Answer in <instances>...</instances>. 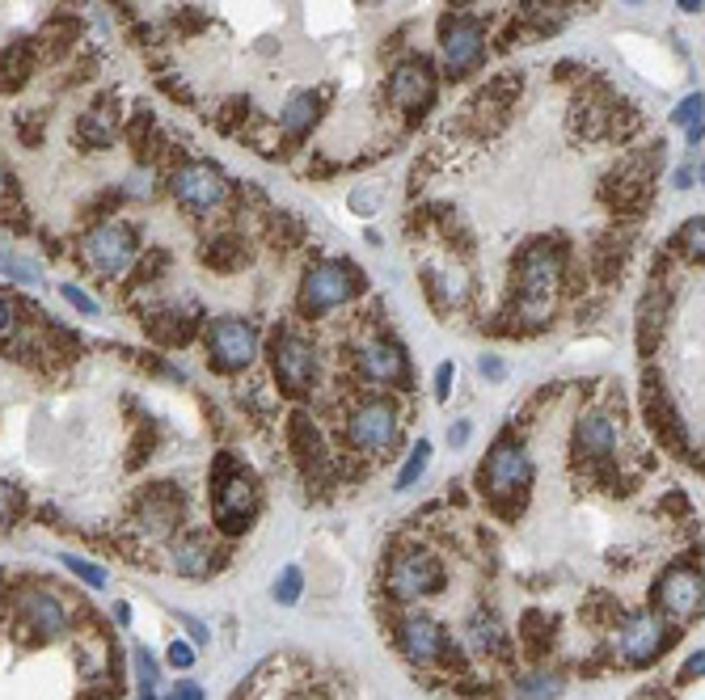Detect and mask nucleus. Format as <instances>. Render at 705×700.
<instances>
[{
  "label": "nucleus",
  "mask_w": 705,
  "mask_h": 700,
  "mask_svg": "<svg viewBox=\"0 0 705 700\" xmlns=\"http://www.w3.org/2000/svg\"><path fill=\"white\" fill-rule=\"evenodd\" d=\"M258 511V485L245 473L233 452H216L212 460V515L224 537H242Z\"/></svg>",
  "instance_id": "1"
},
{
  "label": "nucleus",
  "mask_w": 705,
  "mask_h": 700,
  "mask_svg": "<svg viewBox=\"0 0 705 700\" xmlns=\"http://www.w3.org/2000/svg\"><path fill=\"white\" fill-rule=\"evenodd\" d=\"M482 485H486L490 503L503 515H512V503L519 507L524 489L533 485V460L524 452L516 434H503L494 448H490L486 464H482Z\"/></svg>",
  "instance_id": "2"
},
{
  "label": "nucleus",
  "mask_w": 705,
  "mask_h": 700,
  "mask_svg": "<svg viewBox=\"0 0 705 700\" xmlns=\"http://www.w3.org/2000/svg\"><path fill=\"white\" fill-rule=\"evenodd\" d=\"M359 287H363V274H359L351 262H343V258H326V262H317V267L304 270L300 292H296V308L304 313V317H322V313H329V308H343Z\"/></svg>",
  "instance_id": "3"
},
{
  "label": "nucleus",
  "mask_w": 705,
  "mask_h": 700,
  "mask_svg": "<svg viewBox=\"0 0 705 700\" xmlns=\"http://www.w3.org/2000/svg\"><path fill=\"white\" fill-rule=\"evenodd\" d=\"M562 267H567V253L553 241H537L519 253V304L524 308H549V296L558 292L562 283Z\"/></svg>",
  "instance_id": "4"
},
{
  "label": "nucleus",
  "mask_w": 705,
  "mask_h": 700,
  "mask_svg": "<svg viewBox=\"0 0 705 700\" xmlns=\"http://www.w3.org/2000/svg\"><path fill=\"white\" fill-rule=\"evenodd\" d=\"M254 359H258V329L249 321L220 317L208 325V363L216 372L233 376V372H245Z\"/></svg>",
  "instance_id": "5"
},
{
  "label": "nucleus",
  "mask_w": 705,
  "mask_h": 700,
  "mask_svg": "<svg viewBox=\"0 0 705 700\" xmlns=\"http://www.w3.org/2000/svg\"><path fill=\"white\" fill-rule=\"evenodd\" d=\"M271 372L275 384L288 397H304L313 376H317V350L309 347L300 334H292V329H279L271 338Z\"/></svg>",
  "instance_id": "6"
},
{
  "label": "nucleus",
  "mask_w": 705,
  "mask_h": 700,
  "mask_svg": "<svg viewBox=\"0 0 705 700\" xmlns=\"http://www.w3.org/2000/svg\"><path fill=\"white\" fill-rule=\"evenodd\" d=\"M81 253L98 274H123L136 258V233L123 219H102L85 233Z\"/></svg>",
  "instance_id": "7"
},
{
  "label": "nucleus",
  "mask_w": 705,
  "mask_h": 700,
  "mask_svg": "<svg viewBox=\"0 0 705 700\" xmlns=\"http://www.w3.org/2000/svg\"><path fill=\"white\" fill-rule=\"evenodd\" d=\"M169 190H174V199H178L187 212H199V216H203V212H216L220 203L228 199V182H224V173L208 161L178 165V169L169 173Z\"/></svg>",
  "instance_id": "8"
},
{
  "label": "nucleus",
  "mask_w": 705,
  "mask_h": 700,
  "mask_svg": "<svg viewBox=\"0 0 705 700\" xmlns=\"http://www.w3.org/2000/svg\"><path fill=\"white\" fill-rule=\"evenodd\" d=\"M439 55H444V72L452 81L469 77L482 59H486V34L473 18H444L439 26Z\"/></svg>",
  "instance_id": "9"
},
{
  "label": "nucleus",
  "mask_w": 705,
  "mask_h": 700,
  "mask_svg": "<svg viewBox=\"0 0 705 700\" xmlns=\"http://www.w3.org/2000/svg\"><path fill=\"white\" fill-rule=\"evenodd\" d=\"M347 439L363 456H384L398 443V409L384 402H363L347 422Z\"/></svg>",
  "instance_id": "10"
},
{
  "label": "nucleus",
  "mask_w": 705,
  "mask_h": 700,
  "mask_svg": "<svg viewBox=\"0 0 705 700\" xmlns=\"http://www.w3.org/2000/svg\"><path fill=\"white\" fill-rule=\"evenodd\" d=\"M384 583H389V595H393V599H423V595L439 591V583H444V566L435 562L432 553L410 549V553H402V557H393V562H389Z\"/></svg>",
  "instance_id": "11"
},
{
  "label": "nucleus",
  "mask_w": 705,
  "mask_h": 700,
  "mask_svg": "<svg viewBox=\"0 0 705 700\" xmlns=\"http://www.w3.org/2000/svg\"><path fill=\"white\" fill-rule=\"evenodd\" d=\"M355 372L368 380V384H393V388H406L410 384V359L406 350L389 338H372L355 350Z\"/></svg>",
  "instance_id": "12"
},
{
  "label": "nucleus",
  "mask_w": 705,
  "mask_h": 700,
  "mask_svg": "<svg viewBox=\"0 0 705 700\" xmlns=\"http://www.w3.org/2000/svg\"><path fill=\"white\" fill-rule=\"evenodd\" d=\"M654 599H659V608L668 612L672 620H693L702 617L705 608V583L697 569L689 566H672L663 578H659V591H654Z\"/></svg>",
  "instance_id": "13"
},
{
  "label": "nucleus",
  "mask_w": 705,
  "mask_h": 700,
  "mask_svg": "<svg viewBox=\"0 0 705 700\" xmlns=\"http://www.w3.org/2000/svg\"><path fill=\"white\" fill-rule=\"evenodd\" d=\"M398 650L414 667H427V663H439L448 654V637L432 617H402L398 620Z\"/></svg>",
  "instance_id": "14"
},
{
  "label": "nucleus",
  "mask_w": 705,
  "mask_h": 700,
  "mask_svg": "<svg viewBox=\"0 0 705 700\" xmlns=\"http://www.w3.org/2000/svg\"><path fill=\"white\" fill-rule=\"evenodd\" d=\"M435 93V77L423 59H402L393 72H389V102L406 114H418V110L432 102Z\"/></svg>",
  "instance_id": "15"
},
{
  "label": "nucleus",
  "mask_w": 705,
  "mask_h": 700,
  "mask_svg": "<svg viewBox=\"0 0 705 700\" xmlns=\"http://www.w3.org/2000/svg\"><path fill=\"white\" fill-rule=\"evenodd\" d=\"M13 608H18V617L26 620L38 637H59V633L68 629V608H64L52 591H38V587L18 591V603H13Z\"/></svg>",
  "instance_id": "16"
},
{
  "label": "nucleus",
  "mask_w": 705,
  "mask_h": 700,
  "mask_svg": "<svg viewBox=\"0 0 705 700\" xmlns=\"http://www.w3.org/2000/svg\"><path fill=\"white\" fill-rule=\"evenodd\" d=\"M668 646V624L651 612H642V617H629L622 629V654L629 663H654L659 654Z\"/></svg>",
  "instance_id": "17"
},
{
  "label": "nucleus",
  "mask_w": 705,
  "mask_h": 700,
  "mask_svg": "<svg viewBox=\"0 0 705 700\" xmlns=\"http://www.w3.org/2000/svg\"><path fill=\"white\" fill-rule=\"evenodd\" d=\"M574 452L588 460V464H604V460L617 452V427L596 414V409H588V414H579L574 418Z\"/></svg>",
  "instance_id": "18"
},
{
  "label": "nucleus",
  "mask_w": 705,
  "mask_h": 700,
  "mask_svg": "<svg viewBox=\"0 0 705 700\" xmlns=\"http://www.w3.org/2000/svg\"><path fill=\"white\" fill-rule=\"evenodd\" d=\"M144 329H148V338L161 342V347H187V342H194V334H199V317H187V313H178V308H161V313L144 317Z\"/></svg>",
  "instance_id": "19"
},
{
  "label": "nucleus",
  "mask_w": 705,
  "mask_h": 700,
  "mask_svg": "<svg viewBox=\"0 0 705 700\" xmlns=\"http://www.w3.org/2000/svg\"><path fill=\"white\" fill-rule=\"evenodd\" d=\"M288 448L296 452L300 468L313 477V468L326 460V448H322V439H317V427H313V418L309 414H292L288 418Z\"/></svg>",
  "instance_id": "20"
},
{
  "label": "nucleus",
  "mask_w": 705,
  "mask_h": 700,
  "mask_svg": "<svg viewBox=\"0 0 705 700\" xmlns=\"http://www.w3.org/2000/svg\"><path fill=\"white\" fill-rule=\"evenodd\" d=\"M178 515H182V494L178 489H148L144 494V507H139V523L148 528V532H169L174 523H178Z\"/></svg>",
  "instance_id": "21"
},
{
  "label": "nucleus",
  "mask_w": 705,
  "mask_h": 700,
  "mask_svg": "<svg viewBox=\"0 0 705 700\" xmlns=\"http://www.w3.org/2000/svg\"><path fill=\"white\" fill-rule=\"evenodd\" d=\"M212 553H216V549L203 537L174 540V569H178L182 578H208V574L216 569V557H212Z\"/></svg>",
  "instance_id": "22"
},
{
  "label": "nucleus",
  "mask_w": 705,
  "mask_h": 700,
  "mask_svg": "<svg viewBox=\"0 0 705 700\" xmlns=\"http://www.w3.org/2000/svg\"><path fill=\"white\" fill-rule=\"evenodd\" d=\"M203 262L220 270V274H233V270H242L249 262V241L237 237V233H220V237L203 245Z\"/></svg>",
  "instance_id": "23"
},
{
  "label": "nucleus",
  "mask_w": 705,
  "mask_h": 700,
  "mask_svg": "<svg viewBox=\"0 0 705 700\" xmlns=\"http://www.w3.org/2000/svg\"><path fill=\"white\" fill-rule=\"evenodd\" d=\"M119 132V118H114V110L107 114V106H93L85 110L81 118H77V144H81L85 153H98V148H110V139Z\"/></svg>",
  "instance_id": "24"
},
{
  "label": "nucleus",
  "mask_w": 705,
  "mask_h": 700,
  "mask_svg": "<svg viewBox=\"0 0 705 700\" xmlns=\"http://www.w3.org/2000/svg\"><path fill=\"white\" fill-rule=\"evenodd\" d=\"M317 114H322V98H313V93H292V98H288V106L279 110V132L300 139V135L313 132Z\"/></svg>",
  "instance_id": "25"
},
{
  "label": "nucleus",
  "mask_w": 705,
  "mask_h": 700,
  "mask_svg": "<svg viewBox=\"0 0 705 700\" xmlns=\"http://www.w3.org/2000/svg\"><path fill=\"white\" fill-rule=\"evenodd\" d=\"M427 464H432V443H427V439H418V443H414V452L406 456V464H402V473H398L393 489H398V494L414 489V485H418V477L427 473Z\"/></svg>",
  "instance_id": "26"
},
{
  "label": "nucleus",
  "mask_w": 705,
  "mask_h": 700,
  "mask_svg": "<svg viewBox=\"0 0 705 700\" xmlns=\"http://www.w3.org/2000/svg\"><path fill=\"white\" fill-rule=\"evenodd\" d=\"M516 692L524 700H553V697H562V675H558V671L524 675V679L516 684Z\"/></svg>",
  "instance_id": "27"
},
{
  "label": "nucleus",
  "mask_w": 705,
  "mask_h": 700,
  "mask_svg": "<svg viewBox=\"0 0 705 700\" xmlns=\"http://www.w3.org/2000/svg\"><path fill=\"white\" fill-rule=\"evenodd\" d=\"M519 637H524V646L533 650V654H545L549 642H553V620L541 617V612H528V617L519 620Z\"/></svg>",
  "instance_id": "28"
},
{
  "label": "nucleus",
  "mask_w": 705,
  "mask_h": 700,
  "mask_svg": "<svg viewBox=\"0 0 705 700\" xmlns=\"http://www.w3.org/2000/svg\"><path fill=\"white\" fill-rule=\"evenodd\" d=\"M30 47L26 43H13V47H4V89H22L30 77Z\"/></svg>",
  "instance_id": "29"
},
{
  "label": "nucleus",
  "mask_w": 705,
  "mask_h": 700,
  "mask_svg": "<svg viewBox=\"0 0 705 700\" xmlns=\"http://www.w3.org/2000/svg\"><path fill=\"white\" fill-rule=\"evenodd\" d=\"M503 642V624L494 617H473L469 620V646L478 650V654H490V650H499Z\"/></svg>",
  "instance_id": "30"
},
{
  "label": "nucleus",
  "mask_w": 705,
  "mask_h": 700,
  "mask_svg": "<svg viewBox=\"0 0 705 700\" xmlns=\"http://www.w3.org/2000/svg\"><path fill=\"white\" fill-rule=\"evenodd\" d=\"M275 603H283V608H292V603H300V595H304V574H300V566H283L279 569V578H275Z\"/></svg>",
  "instance_id": "31"
},
{
  "label": "nucleus",
  "mask_w": 705,
  "mask_h": 700,
  "mask_svg": "<svg viewBox=\"0 0 705 700\" xmlns=\"http://www.w3.org/2000/svg\"><path fill=\"white\" fill-rule=\"evenodd\" d=\"M672 127H680V132L705 127V93H689L684 102H676V110H672Z\"/></svg>",
  "instance_id": "32"
},
{
  "label": "nucleus",
  "mask_w": 705,
  "mask_h": 700,
  "mask_svg": "<svg viewBox=\"0 0 705 700\" xmlns=\"http://www.w3.org/2000/svg\"><path fill=\"white\" fill-rule=\"evenodd\" d=\"M59 562H64V569H72L85 587H93V591H102V587L110 583L107 569L93 566V562H85V557H77V553H59Z\"/></svg>",
  "instance_id": "33"
},
{
  "label": "nucleus",
  "mask_w": 705,
  "mask_h": 700,
  "mask_svg": "<svg viewBox=\"0 0 705 700\" xmlns=\"http://www.w3.org/2000/svg\"><path fill=\"white\" fill-rule=\"evenodd\" d=\"M680 253H689V258H702L705 262V216H693L684 228L676 233V241H672Z\"/></svg>",
  "instance_id": "34"
},
{
  "label": "nucleus",
  "mask_w": 705,
  "mask_h": 700,
  "mask_svg": "<svg viewBox=\"0 0 705 700\" xmlns=\"http://www.w3.org/2000/svg\"><path fill=\"white\" fill-rule=\"evenodd\" d=\"M59 296L68 300V304H72V308H77L81 317H98V313H102V304L89 296L81 283H59Z\"/></svg>",
  "instance_id": "35"
},
{
  "label": "nucleus",
  "mask_w": 705,
  "mask_h": 700,
  "mask_svg": "<svg viewBox=\"0 0 705 700\" xmlns=\"http://www.w3.org/2000/svg\"><path fill=\"white\" fill-rule=\"evenodd\" d=\"M165 267H169V253H165V249H153V253H148V262H139L136 274H132V287H148Z\"/></svg>",
  "instance_id": "36"
},
{
  "label": "nucleus",
  "mask_w": 705,
  "mask_h": 700,
  "mask_svg": "<svg viewBox=\"0 0 705 700\" xmlns=\"http://www.w3.org/2000/svg\"><path fill=\"white\" fill-rule=\"evenodd\" d=\"M4 279H9V283H38V279H43V270L22 262L18 253H4Z\"/></svg>",
  "instance_id": "37"
},
{
  "label": "nucleus",
  "mask_w": 705,
  "mask_h": 700,
  "mask_svg": "<svg viewBox=\"0 0 705 700\" xmlns=\"http://www.w3.org/2000/svg\"><path fill=\"white\" fill-rule=\"evenodd\" d=\"M452 384H457V363H452V359H444V363L435 368V402L448 405V397H452Z\"/></svg>",
  "instance_id": "38"
},
{
  "label": "nucleus",
  "mask_w": 705,
  "mask_h": 700,
  "mask_svg": "<svg viewBox=\"0 0 705 700\" xmlns=\"http://www.w3.org/2000/svg\"><path fill=\"white\" fill-rule=\"evenodd\" d=\"M153 169H144V173H132V178H127V187H123V194H127V199H153Z\"/></svg>",
  "instance_id": "39"
},
{
  "label": "nucleus",
  "mask_w": 705,
  "mask_h": 700,
  "mask_svg": "<svg viewBox=\"0 0 705 700\" xmlns=\"http://www.w3.org/2000/svg\"><path fill=\"white\" fill-rule=\"evenodd\" d=\"M194 658H199V654H194V646H190V642H178V637L169 642V667L190 671V667H194Z\"/></svg>",
  "instance_id": "40"
},
{
  "label": "nucleus",
  "mask_w": 705,
  "mask_h": 700,
  "mask_svg": "<svg viewBox=\"0 0 705 700\" xmlns=\"http://www.w3.org/2000/svg\"><path fill=\"white\" fill-rule=\"evenodd\" d=\"M693 679H705V650H697V654L680 667V684H693Z\"/></svg>",
  "instance_id": "41"
},
{
  "label": "nucleus",
  "mask_w": 705,
  "mask_h": 700,
  "mask_svg": "<svg viewBox=\"0 0 705 700\" xmlns=\"http://www.w3.org/2000/svg\"><path fill=\"white\" fill-rule=\"evenodd\" d=\"M478 376H486V380H503V376H507V363H503L499 354H486V359H478Z\"/></svg>",
  "instance_id": "42"
},
{
  "label": "nucleus",
  "mask_w": 705,
  "mask_h": 700,
  "mask_svg": "<svg viewBox=\"0 0 705 700\" xmlns=\"http://www.w3.org/2000/svg\"><path fill=\"white\" fill-rule=\"evenodd\" d=\"M182 624H187V633H190V642H194V646H208V642H212V633H208V629H203V620H194L190 617V612H182Z\"/></svg>",
  "instance_id": "43"
},
{
  "label": "nucleus",
  "mask_w": 705,
  "mask_h": 700,
  "mask_svg": "<svg viewBox=\"0 0 705 700\" xmlns=\"http://www.w3.org/2000/svg\"><path fill=\"white\" fill-rule=\"evenodd\" d=\"M165 700H203V688H199L194 679H182V684H174V688H169V697Z\"/></svg>",
  "instance_id": "44"
},
{
  "label": "nucleus",
  "mask_w": 705,
  "mask_h": 700,
  "mask_svg": "<svg viewBox=\"0 0 705 700\" xmlns=\"http://www.w3.org/2000/svg\"><path fill=\"white\" fill-rule=\"evenodd\" d=\"M672 187L676 190H693L697 187V169L684 161V165H676V173H672Z\"/></svg>",
  "instance_id": "45"
},
{
  "label": "nucleus",
  "mask_w": 705,
  "mask_h": 700,
  "mask_svg": "<svg viewBox=\"0 0 705 700\" xmlns=\"http://www.w3.org/2000/svg\"><path fill=\"white\" fill-rule=\"evenodd\" d=\"M18 515H22V494H18L13 485H4V519L18 523Z\"/></svg>",
  "instance_id": "46"
},
{
  "label": "nucleus",
  "mask_w": 705,
  "mask_h": 700,
  "mask_svg": "<svg viewBox=\"0 0 705 700\" xmlns=\"http://www.w3.org/2000/svg\"><path fill=\"white\" fill-rule=\"evenodd\" d=\"M465 439H469V422H457V427L448 431V443H452V448H461Z\"/></svg>",
  "instance_id": "47"
},
{
  "label": "nucleus",
  "mask_w": 705,
  "mask_h": 700,
  "mask_svg": "<svg viewBox=\"0 0 705 700\" xmlns=\"http://www.w3.org/2000/svg\"><path fill=\"white\" fill-rule=\"evenodd\" d=\"M114 620H119V624H132V608H127V603H114Z\"/></svg>",
  "instance_id": "48"
},
{
  "label": "nucleus",
  "mask_w": 705,
  "mask_h": 700,
  "mask_svg": "<svg viewBox=\"0 0 705 700\" xmlns=\"http://www.w3.org/2000/svg\"><path fill=\"white\" fill-rule=\"evenodd\" d=\"M676 4H680V13H702L705 0H676Z\"/></svg>",
  "instance_id": "49"
},
{
  "label": "nucleus",
  "mask_w": 705,
  "mask_h": 700,
  "mask_svg": "<svg viewBox=\"0 0 705 700\" xmlns=\"http://www.w3.org/2000/svg\"><path fill=\"white\" fill-rule=\"evenodd\" d=\"M697 182L705 187V161H702V169H697Z\"/></svg>",
  "instance_id": "50"
},
{
  "label": "nucleus",
  "mask_w": 705,
  "mask_h": 700,
  "mask_svg": "<svg viewBox=\"0 0 705 700\" xmlns=\"http://www.w3.org/2000/svg\"><path fill=\"white\" fill-rule=\"evenodd\" d=\"M625 4H647V0H625Z\"/></svg>",
  "instance_id": "51"
},
{
  "label": "nucleus",
  "mask_w": 705,
  "mask_h": 700,
  "mask_svg": "<svg viewBox=\"0 0 705 700\" xmlns=\"http://www.w3.org/2000/svg\"><path fill=\"white\" fill-rule=\"evenodd\" d=\"M448 4H465V0H448Z\"/></svg>",
  "instance_id": "52"
},
{
  "label": "nucleus",
  "mask_w": 705,
  "mask_h": 700,
  "mask_svg": "<svg viewBox=\"0 0 705 700\" xmlns=\"http://www.w3.org/2000/svg\"><path fill=\"white\" fill-rule=\"evenodd\" d=\"M654 700H663V697H654Z\"/></svg>",
  "instance_id": "53"
}]
</instances>
